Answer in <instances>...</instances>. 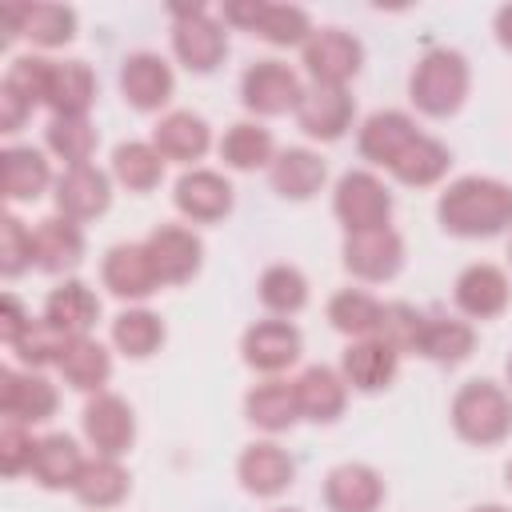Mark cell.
<instances>
[{
	"instance_id": "obj_1",
	"label": "cell",
	"mask_w": 512,
	"mask_h": 512,
	"mask_svg": "<svg viewBox=\"0 0 512 512\" xmlns=\"http://www.w3.org/2000/svg\"><path fill=\"white\" fill-rule=\"evenodd\" d=\"M436 212L456 236H496L512 224V188L488 176H464L440 196Z\"/></svg>"
},
{
	"instance_id": "obj_2",
	"label": "cell",
	"mask_w": 512,
	"mask_h": 512,
	"mask_svg": "<svg viewBox=\"0 0 512 512\" xmlns=\"http://www.w3.org/2000/svg\"><path fill=\"white\" fill-rule=\"evenodd\" d=\"M452 424L472 444H496L512 432V400L492 380H472L452 400Z\"/></svg>"
},
{
	"instance_id": "obj_3",
	"label": "cell",
	"mask_w": 512,
	"mask_h": 512,
	"mask_svg": "<svg viewBox=\"0 0 512 512\" xmlns=\"http://www.w3.org/2000/svg\"><path fill=\"white\" fill-rule=\"evenodd\" d=\"M468 92V64L460 52L436 48L428 52L412 72V104L428 116H448L460 108Z\"/></svg>"
},
{
	"instance_id": "obj_4",
	"label": "cell",
	"mask_w": 512,
	"mask_h": 512,
	"mask_svg": "<svg viewBox=\"0 0 512 512\" xmlns=\"http://www.w3.org/2000/svg\"><path fill=\"white\" fill-rule=\"evenodd\" d=\"M392 196L372 172H348L336 188V216L344 220L348 232H368V228H388Z\"/></svg>"
},
{
	"instance_id": "obj_5",
	"label": "cell",
	"mask_w": 512,
	"mask_h": 512,
	"mask_svg": "<svg viewBox=\"0 0 512 512\" xmlns=\"http://www.w3.org/2000/svg\"><path fill=\"white\" fill-rule=\"evenodd\" d=\"M176 12V32H172V44H176V56L192 68V72H212L228 48L224 32L216 20L204 16V8H172Z\"/></svg>"
},
{
	"instance_id": "obj_6",
	"label": "cell",
	"mask_w": 512,
	"mask_h": 512,
	"mask_svg": "<svg viewBox=\"0 0 512 512\" xmlns=\"http://www.w3.org/2000/svg\"><path fill=\"white\" fill-rule=\"evenodd\" d=\"M360 60H364L360 44H356L348 32H340V28L312 32L308 44H304V64H308V72H312L316 84H336V88H344V80L360 72Z\"/></svg>"
},
{
	"instance_id": "obj_7",
	"label": "cell",
	"mask_w": 512,
	"mask_h": 512,
	"mask_svg": "<svg viewBox=\"0 0 512 512\" xmlns=\"http://www.w3.org/2000/svg\"><path fill=\"white\" fill-rule=\"evenodd\" d=\"M240 92H244V104H248L252 112H264V116L288 112V108H296L300 96H304L296 72L284 68V64H276V60H260V64H252V68L244 72Z\"/></svg>"
},
{
	"instance_id": "obj_8",
	"label": "cell",
	"mask_w": 512,
	"mask_h": 512,
	"mask_svg": "<svg viewBox=\"0 0 512 512\" xmlns=\"http://www.w3.org/2000/svg\"><path fill=\"white\" fill-rule=\"evenodd\" d=\"M404 260V244L392 228H368V232H348L344 240V264L348 272L364 280H388Z\"/></svg>"
},
{
	"instance_id": "obj_9",
	"label": "cell",
	"mask_w": 512,
	"mask_h": 512,
	"mask_svg": "<svg viewBox=\"0 0 512 512\" xmlns=\"http://www.w3.org/2000/svg\"><path fill=\"white\" fill-rule=\"evenodd\" d=\"M84 432H88V440L96 444L100 456H112V460H116L120 452H128V444H132V436H136L132 408H128L120 396L100 392V396L88 400V408H84Z\"/></svg>"
},
{
	"instance_id": "obj_10",
	"label": "cell",
	"mask_w": 512,
	"mask_h": 512,
	"mask_svg": "<svg viewBox=\"0 0 512 512\" xmlns=\"http://www.w3.org/2000/svg\"><path fill=\"white\" fill-rule=\"evenodd\" d=\"M148 256H152V268L160 276V284H184L192 280V272L200 268V240L188 232V228H176V224H160L152 236H148Z\"/></svg>"
},
{
	"instance_id": "obj_11",
	"label": "cell",
	"mask_w": 512,
	"mask_h": 512,
	"mask_svg": "<svg viewBox=\"0 0 512 512\" xmlns=\"http://www.w3.org/2000/svg\"><path fill=\"white\" fill-rule=\"evenodd\" d=\"M296 120L308 136L336 140L352 120V96L336 84H312L296 104Z\"/></svg>"
},
{
	"instance_id": "obj_12",
	"label": "cell",
	"mask_w": 512,
	"mask_h": 512,
	"mask_svg": "<svg viewBox=\"0 0 512 512\" xmlns=\"http://www.w3.org/2000/svg\"><path fill=\"white\" fill-rule=\"evenodd\" d=\"M324 500L332 512H376L384 500V480L368 464H340L328 472Z\"/></svg>"
},
{
	"instance_id": "obj_13",
	"label": "cell",
	"mask_w": 512,
	"mask_h": 512,
	"mask_svg": "<svg viewBox=\"0 0 512 512\" xmlns=\"http://www.w3.org/2000/svg\"><path fill=\"white\" fill-rule=\"evenodd\" d=\"M104 284L124 300H144L160 288V276L152 268V256L144 244H116L104 260Z\"/></svg>"
},
{
	"instance_id": "obj_14",
	"label": "cell",
	"mask_w": 512,
	"mask_h": 512,
	"mask_svg": "<svg viewBox=\"0 0 512 512\" xmlns=\"http://www.w3.org/2000/svg\"><path fill=\"white\" fill-rule=\"evenodd\" d=\"M0 412L16 424L48 420L56 412V392L40 376H16V372L4 368L0 372Z\"/></svg>"
},
{
	"instance_id": "obj_15",
	"label": "cell",
	"mask_w": 512,
	"mask_h": 512,
	"mask_svg": "<svg viewBox=\"0 0 512 512\" xmlns=\"http://www.w3.org/2000/svg\"><path fill=\"white\" fill-rule=\"evenodd\" d=\"M56 204L68 220H92L108 208V176L92 164H76L56 184Z\"/></svg>"
},
{
	"instance_id": "obj_16",
	"label": "cell",
	"mask_w": 512,
	"mask_h": 512,
	"mask_svg": "<svg viewBox=\"0 0 512 512\" xmlns=\"http://www.w3.org/2000/svg\"><path fill=\"white\" fill-rule=\"evenodd\" d=\"M300 356V332L288 320H260L244 332V360L264 372H280Z\"/></svg>"
},
{
	"instance_id": "obj_17",
	"label": "cell",
	"mask_w": 512,
	"mask_h": 512,
	"mask_svg": "<svg viewBox=\"0 0 512 512\" xmlns=\"http://www.w3.org/2000/svg\"><path fill=\"white\" fill-rule=\"evenodd\" d=\"M120 88H124L128 104L152 112V108H160V104L172 96V72H168V64H164L160 56L136 52V56H128L124 68H120Z\"/></svg>"
},
{
	"instance_id": "obj_18",
	"label": "cell",
	"mask_w": 512,
	"mask_h": 512,
	"mask_svg": "<svg viewBox=\"0 0 512 512\" xmlns=\"http://www.w3.org/2000/svg\"><path fill=\"white\" fill-rule=\"evenodd\" d=\"M416 136H420V132H416V124H412L404 112H376V116L360 128V152H364V160L392 168V164L400 160V152H404Z\"/></svg>"
},
{
	"instance_id": "obj_19",
	"label": "cell",
	"mask_w": 512,
	"mask_h": 512,
	"mask_svg": "<svg viewBox=\"0 0 512 512\" xmlns=\"http://www.w3.org/2000/svg\"><path fill=\"white\" fill-rule=\"evenodd\" d=\"M176 208L192 220H220L232 208V184L216 172H184L176 184Z\"/></svg>"
},
{
	"instance_id": "obj_20",
	"label": "cell",
	"mask_w": 512,
	"mask_h": 512,
	"mask_svg": "<svg viewBox=\"0 0 512 512\" xmlns=\"http://www.w3.org/2000/svg\"><path fill=\"white\" fill-rule=\"evenodd\" d=\"M32 248H36V264L44 272H64L76 268L84 256V236L68 216H48L36 224L32 232Z\"/></svg>"
},
{
	"instance_id": "obj_21",
	"label": "cell",
	"mask_w": 512,
	"mask_h": 512,
	"mask_svg": "<svg viewBox=\"0 0 512 512\" xmlns=\"http://www.w3.org/2000/svg\"><path fill=\"white\" fill-rule=\"evenodd\" d=\"M456 304L468 316H480V320L504 312V304H508V276L500 268H492V264L464 268L460 280H456Z\"/></svg>"
},
{
	"instance_id": "obj_22",
	"label": "cell",
	"mask_w": 512,
	"mask_h": 512,
	"mask_svg": "<svg viewBox=\"0 0 512 512\" xmlns=\"http://www.w3.org/2000/svg\"><path fill=\"white\" fill-rule=\"evenodd\" d=\"M340 364H344V380L356 384L360 392H376L396 376V352L376 336H364V340L348 344Z\"/></svg>"
},
{
	"instance_id": "obj_23",
	"label": "cell",
	"mask_w": 512,
	"mask_h": 512,
	"mask_svg": "<svg viewBox=\"0 0 512 512\" xmlns=\"http://www.w3.org/2000/svg\"><path fill=\"white\" fill-rule=\"evenodd\" d=\"M96 316H100V304H96V296L88 292V284H80V280L60 284V288L48 296V304H44V320H48L56 332H64V336H84V332L96 324Z\"/></svg>"
},
{
	"instance_id": "obj_24",
	"label": "cell",
	"mask_w": 512,
	"mask_h": 512,
	"mask_svg": "<svg viewBox=\"0 0 512 512\" xmlns=\"http://www.w3.org/2000/svg\"><path fill=\"white\" fill-rule=\"evenodd\" d=\"M296 404H300V412H304L308 420L328 424V420H336V416L344 412V380H340L332 368L312 364V368H304L300 380H296Z\"/></svg>"
},
{
	"instance_id": "obj_25",
	"label": "cell",
	"mask_w": 512,
	"mask_h": 512,
	"mask_svg": "<svg viewBox=\"0 0 512 512\" xmlns=\"http://www.w3.org/2000/svg\"><path fill=\"white\" fill-rule=\"evenodd\" d=\"M240 480L256 496H276L292 484V460L276 444H252L240 456Z\"/></svg>"
},
{
	"instance_id": "obj_26",
	"label": "cell",
	"mask_w": 512,
	"mask_h": 512,
	"mask_svg": "<svg viewBox=\"0 0 512 512\" xmlns=\"http://www.w3.org/2000/svg\"><path fill=\"white\" fill-rule=\"evenodd\" d=\"M92 100H96V76L88 72V64H80V60L52 64V80H48V100L44 104H52L56 116H84Z\"/></svg>"
},
{
	"instance_id": "obj_27",
	"label": "cell",
	"mask_w": 512,
	"mask_h": 512,
	"mask_svg": "<svg viewBox=\"0 0 512 512\" xmlns=\"http://www.w3.org/2000/svg\"><path fill=\"white\" fill-rule=\"evenodd\" d=\"M152 148L168 160H196L208 148V124L192 112H172L152 128Z\"/></svg>"
},
{
	"instance_id": "obj_28",
	"label": "cell",
	"mask_w": 512,
	"mask_h": 512,
	"mask_svg": "<svg viewBox=\"0 0 512 512\" xmlns=\"http://www.w3.org/2000/svg\"><path fill=\"white\" fill-rule=\"evenodd\" d=\"M48 184V160L36 148H4L0 152V188L8 200H36Z\"/></svg>"
},
{
	"instance_id": "obj_29",
	"label": "cell",
	"mask_w": 512,
	"mask_h": 512,
	"mask_svg": "<svg viewBox=\"0 0 512 512\" xmlns=\"http://www.w3.org/2000/svg\"><path fill=\"white\" fill-rule=\"evenodd\" d=\"M80 448L68 440V436H44L36 440V456H32V476L44 484V488H76L80 480Z\"/></svg>"
},
{
	"instance_id": "obj_30",
	"label": "cell",
	"mask_w": 512,
	"mask_h": 512,
	"mask_svg": "<svg viewBox=\"0 0 512 512\" xmlns=\"http://www.w3.org/2000/svg\"><path fill=\"white\" fill-rule=\"evenodd\" d=\"M324 160L308 148H288L272 160V184L280 196H292V200H308L320 184H324Z\"/></svg>"
},
{
	"instance_id": "obj_31",
	"label": "cell",
	"mask_w": 512,
	"mask_h": 512,
	"mask_svg": "<svg viewBox=\"0 0 512 512\" xmlns=\"http://www.w3.org/2000/svg\"><path fill=\"white\" fill-rule=\"evenodd\" d=\"M56 364H60L64 380H68L72 388H80V392H96V388L108 380V372H112L108 352H104L96 340H88V336H72V340L64 344V352H60Z\"/></svg>"
},
{
	"instance_id": "obj_32",
	"label": "cell",
	"mask_w": 512,
	"mask_h": 512,
	"mask_svg": "<svg viewBox=\"0 0 512 512\" xmlns=\"http://www.w3.org/2000/svg\"><path fill=\"white\" fill-rule=\"evenodd\" d=\"M244 412L252 424L268 428V432H280L288 428L296 416H300V404H296V384H284V380H268L260 388L248 392L244 400Z\"/></svg>"
},
{
	"instance_id": "obj_33",
	"label": "cell",
	"mask_w": 512,
	"mask_h": 512,
	"mask_svg": "<svg viewBox=\"0 0 512 512\" xmlns=\"http://www.w3.org/2000/svg\"><path fill=\"white\" fill-rule=\"evenodd\" d=\"M128 492V472L112 460V456H96V460H84L80 468V480H76V496L92 508H112L120 504Z\"/></svg>"
},
{
	"instance_id": "obj_34",
	"label": "cell",
	"mask_w": 512,
	"mask_h": 512,
	"mask_svg": "<svg viewBox=\"0 0 512 512\" xmlns=\"http://www.w3.org/2000/svg\"><path fill=\"white\" fill-rule=\"evenodd\" d=\"M112 172H116V180H120L124 188H132V192H148V188L160 184V176H164V160H160V152H156L152 144L128 140V144H120V148L112 152Z\"/></svg>"
},
{
	"instance_id": "obj_35",
	"label": "cell",
	"mask_w": 512,
	"mask_h": 512,
	"mask_svg": "<svg viewBox=\"0 0 512 512\" xmlns=\"http://www.w3.org/2000/svg\"><path fill=\"white\" fill-rule=\"evenodd\" d=\"M476 344V332L464 324V320H444V316H432L424 320V336H420V352L436 364H460Z\"/></svg>"
},
{
	"instance_id": "obj_36",
	"label": "cell",
	"mask_w": 512,
	"mask_h": 512,
	"mask_svg": "<svg viewBox=\"0 0 512 512\" xmlns=\"http://www.w3.org/2000/svg\"><path fill=\"white\" fill-rule=\"evenodd\" d=\"M76 16L64 4H20V36H28L32 44H64L72 40Z\"/></svg>"
},
{
	"instance_id": "obj_37",
	"label": "cell",
	"mask_w": 512,
	"mask_h": 512,
	"mask_svg": "<svg viewBox=\"0 0 512 512\" xmlns=\"http://www.w3.org/2000/svg\"><path fill=\"white\" fill-rule=\"evenodd\" d=\"M392 172H396L404 184H416V188L436 184V180L448 172V148L436 144V140H428V136H416V140L400 152V160L392 164Z\"/></svg>"
},
{
	"instance_id": "obj_38",
	"label": "cell",
	"mask_w": 512,
	"mask_h": 512,
	"mask_svg": "<svg viewBox=\"0 0 512 512\" xmlns=\"http://www.w3.org/2000/svg\"><path fill=\"white\" fill-rule=\"evenodd\" d=\"M380 312H384V304H376L368 292H352V288L336 292L332 304H328V320L344 336H376Z\"/></svg>"
},
{
	"instance_id": "obj_39",
	"label": "cell",
	"mask_w": 512,
	"mask_h": 512,
	"mask_svg": "<svg viewBox=\"0 0 512 512\" xmlns=\"http://www.w3.org/2000/svg\"><path fill=\"white\" fill-rule=\"evenodd\" d=\"M112 340L128 356H152L160 348V340H164V324H160V316H152L144 308H132V312H120L116 316Z\"/></svg>"
},
{
	"instance_id": "obj_40",
	"label": "cell",
	"mask_w": 512,
	"mask_h": 512,
	"mask_svg": "<svg viewBox=\"0 0 512 512\" xmlns=\"http://www.w3.org/2000/svg\"><path fill=\"white\" fill-rule=\"evenodd\" d=\"M220 156L232 164V168H260L272 160V136L268 128L260 124H232L228 136L220 140Z\"/></svg>"
},
{
	"instance_id": "obj_41",
	"label": "cell",
	"mask_w": 512,
	"mask_h": 512,
	"mask_svg": "<svg viewBox=\"0 0 512 512\" xmlns=\"http://www.w3.org/2000/svg\"><path fill=\"white\" fill-rule=\"evenodd\" d=\"M48 148L56 156H64L72 168L76 164H88V156L96 148V128L84 116H56L48 124Z\"/></svg>"
},
{
	"instance_id": "obj_42",
	"label": "cell",
	"mask_w": 512,
	"mask_h": 512,
	"mask_svg": "<svg viewBox=\"0 0 512 512\" xmlns=\"http://www.w3.org/2000/svg\"><path fill=\"white\" fill-rule=\"evenodd\" d=\"M420 336H424V316L416 308H408V304H384L380 324H376V340H384L400 356V352H416L420 348Z\"/></svg>"
},
{
	"instance_id": "obj_43",
	"label": "cell",
	"mask_w": 512,
	"mask_h": 512,
	"mask_svg": "<svg viewBox=\"0 0 512 512\" xmlns=\"http://www.w3.org/2000/svg\"><path fill=\"white\" fill-rule=\"evenodd\" d=\"M252 32H260L268 44H300L312 28H308L304 8H292V4H260Z\"/></svg>"
},
{
	"instance_id": "obj_44",
	"label": "cell",
	"mask_w": 512,
	"mask_h": 512,
	"mask_svg": "<svg viewBox=\"0 0 512 512\" xmlns=\"http://www.w3.org/2000/svg\"><path fill=\"white\" fill-rule=\"evenodd\" d=\"M260 300L272 308V312H296L304 308L308 300V284L296 268L288 264H272L264 276H260Z\"/></svg>"
},
{
	"instance_id": "obj_45",
	"label": "cell",
	"mask_w": 512,
	"mask_h": 512,
	"mask_svg": "<svg viewBox=\"0 0 512 512\" xmlns=\"http://www.w3.org/2000/svg\"><path fill=\"white\" fill-rule=\"evenodd\" d=\"M48 80H52V60H40V56H20L8 76H4V88L12 96H20L28 108H36L40 100H48Z\"/></svg>"
},
{
	"instance_id": "obj_46",
	"label": "cell",
	"mask_w": 512,
	"mask_h": 512,
	"mask_svg": "<svg viewBox=\"0 0 512 512\" xmlns=\"http://www.w3.org/2000/svg\"><path fill=\"white\" fill-rule=\"evenodd\" d=\"M68 340H72V336L56 332L48 320H32V328H28L12 348H16V356H20L24 364H52V360H60V352H64Z\"/></svg>"
},
{
	"instance_id": "obj_47",
	"label": "cell",
	"mask_w": 512,
	"mask_h": 512,
	"mask_svg": "<svg viewBox=\"0 0 512 512\" xmlns=\"http://www.w3.org/2000/svg\"><path fill=\"white\" fill-rule=\"evenodd\" d=\"M28 260H36L32 232H28L16 216H4V220H0V272H4V276H16V272L28 268Z\"/></svg>"
},
{
	"instance_id": "obj_48",
	"label": "cell",
	"mask_w": 512,
	"mask_h": 512,
	"mask_svg": "<svg viewBox=\"0 0 512 512\" xmlns=\"http://www.w3.org/2000/svg\"><path fill=\"white\" fill-rule=\"evenodd\" d=\"M32 456H36V440H32L16 420H8L4 432H0V468H4L8 476H16V472L32 468Z\"/></svg>"
},
{
	"instance_id": "obj_49",
	"label": "cell",
	"mask_w": 512,
	"mask_h": 512,
	"mask_svg": "<svg viewBox=\"0 0 512 512\" xmlns=\"http://www.w3.org/2000/svg\"><path fill=\"white\" fill-rule=\"evenodd\" d=\"M28 328H32V320H28V312L20 308V300H16V296H4V304H0V336H4L8 344H16Z\"/></svg>"
},
{
	"instance_id": "obj_50",
	"label": "cell",
	"mask_w": 512,
	"mask_h": 512,
	"mask_svg": "<svg viewBox=\"0 0 512 512\" xmlns=\"http://www.w3.org/2000/svg\"><path fill=\"white\" fill-rule=\"evenodd\" d=\"M24 116H28V104L20 96H12L8 88H0V132H16Z\"/></svg>"
},
{
	"instance_id": "obj_51",
	"label": "cell",
	"mask_w": 512,
	"mask_h": 512,
	"mask_svg": "<svg viewBox=\"0 0 512 512\" xmlns=\"http://www.w3.org/2000/svg\"><path fill=\"white\" fill-rule=\"evenodd\" d=\"M496 36H500L504 48H512V4L500 8V16H496Z\"/></svg>"
},
{
	"instance_id": "obj_52",
	"label": "cell",
	"mask_w": 512,
	"mask_h": 512,
	"mask_svg": "<svg viewBox=\"0 0 512 512\" xmlns=\"http://www.w3.org/2000/svg\"><path fill=\"white\" fill-rule=\"evenodd\" d=\"M476 512H508V508H500V504H484V508H476Z\"/></svg>"
},
{
	"instance_id": "obj_53",
	"label": "cell",
	"mask_w": 512,
	"mask_h": 512,
	"mask_svg": "<svg viewBox=\"0 0 512 512\" xmlns=\"http://www.w3.org/2000/svg\"><path fill=\"white\" fill-rule=\"evenodd\" d=\"M508 484H512V464H508Z\"/></svg>"
},
{
	"instance_id": "obj_54",
	"label": "cell",
	"mask_w": 512,
	"mask_h": 512,
	"mask_svg": "<svg viewBox=\"0 0 512 512\" xmlns=\"http://www.w3.org/2000/svg\"><path fill=\"white\" fill-rule=\"evenodd\" d=\"M508 380H512V360H508Z\"/></svg>"
}]
</instances>
